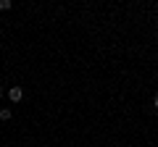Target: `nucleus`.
<instances>
[{
	"instance_id": "5",
	"label": "nucleus",
	"mask_w": 158,
	"mask_h": 147,
	"mask_svg": "<svg viewBox=\"0 0 158 147\" xmlns=\"http://www.w3.org/2000/svg\"><path fill=\"white\" fill-rule=\"evenodd\" d=\"M3 92H6V89H3V87H0V97H3Z\"/></svg>"
},
{
	"instance_id": "4",
	"label": "nucleus",
	"mask_w": 158,
	"mask_h": 147,
	"mask_svg": "<svg viewBox=\"0 0 158 147\" xmlns=\"http://www.w3.org/2000/svg\"><path fill=\"white\" fill-rule=\"evenodd\" d=\"M153 105H156V110H158V95H156V97H153Z\"/></svg>"
},
{
	"instance_id": "2",
	"label": "nucleus",
	"mask_w": 158,
	"mask_h": 147,
	"mask_svg": "<svg viewBox=\"0 0 158 147\" xmlns=\"http://www.w3.org/2000/svg\"><path fill=\"white\" fill-rule=\"evenodd\" d=\"M11 108H3V110H0V121H11Z\"/></svg>"
},
{
	"instance_id": "3",
	"label": "nucleus",
	"mask_w": 158,
	"mask_h": 147,
	"mask_svg": "<svg viewBox=\"0 0 158 147\" xmlns=\"http://www.w3.org/2000/svg\"><path fill=\"white\" fill-rule=\"evenodd\" d=\"M11 6H13L11 0H0V11H8V8H11Z\"/></svg>"
},
{
	"instance_id": "1",
	"label": "nucleus",
	"mask_w": 158,
	"mask_h": 147,
	"mask_svg": "<svg viewBox=\"0 0 158 147\" xmlns=\"http://www.w3.org/2000/svg\"><path fill=\"white\" fill-rule=\"evenodd\" d=\"M21 97H24V89H21V87H11V89H8V100H11V102H19Z\"/></svg>"
}]
</instances>
